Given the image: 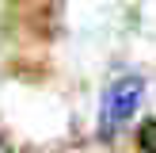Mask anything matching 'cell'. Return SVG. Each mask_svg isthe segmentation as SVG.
<instances>
[{"label":"cell","mask_w":156,"mask_h":153,"mask_svg":"<svg viewBox=\"0 0 156 153\" xmlns=\"http://www.w3.org/2000/svg\"><path fill=\"white\" fill-rule=\"evenodd\" d=\"M137 145H141V153H156V119H149L137 130Z\"/></svg>","instance_id":"7a4b0ae2"},{"label":"cell","mask_w":156,"mask_h":153,"mask_svg":"<svg viewBox=\"0 0 156 153\" xmlns=\"http://www.w3.org/2000/svg\"><path fill=\"white\" fill-rule=\"evenodd\" d=\"M141 96H145V80H141V76H118V80L103 92V107H99V130H103V134H114V130H118L122 122L137 111Z\"/></svg>","instance_id":"6da1fadb"},{"label":"cell","mask_w":156,"mask_h":153,"mask_svg":"<svg viewBox=\"0 0 156 153\" xmlns=\"http://www.w3.org/2000/svg\"><path fill=\"white\" fill-rule=\"evenodd\" d=\"M0 153H8V149H4V142H0Z\"/></svg>","instance_id":"3957f363"}]
</instances>
